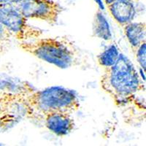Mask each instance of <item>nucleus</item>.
<instances>
[{
    "mask_svg": "<svg viewBox=\"0 0 146 146\" xmlns=\"http://www.w3.org/2000/svg\"><path fill=\"white\" fill-rule=\"evenodd\" d=\"M11 37L12 36L8 32V30L0 23V45L10 42Z\"/></svg>",
    "mask_w": 146,
    "mask_h": 146,
    "instance_id": "4468645a",
    "label": "nucleus"
},
{
    "mask_svg": "<svg viewBox=\"0 0 146 146\" xmlns=\"http://www.w3.org/2000/svg\"><path fill=\"white\" fill-rule=\"evenodd\" d=\"M100 86L118 106L131 102L138 94L145 90L132 62L122 53L114 65L104 69Z\"/></svg>",
    "mask_w": 146,
    "mask_h": 146,
    "instance_id": "f257e3e1",
    "label": "nucleus"
},
{
    "mask_svg": "<svg viewBox=\"0 0 146 146\" xmlns=\"http://www.w3.org/2000/svg\"><path fill=\"white\" fill-rule=\"evenodd\" d=\"M21 107L27 118L40 121L52 112L66 111L72 114L79 110L80 104L77 95L71 90L51 86L27 94Z\"/></svg>",
    "mask_w": 146,
    "mask_h": 146,
    "instance_id": "f03ea898",
    "label": "nucleus"
},
{
    "mask_svg": "<svg viewBox=\"0 0 146 146\" xmlns=\"http://www.w3.org/2000/svg\"><path fill=\"white\" fill-rule=\"evenodd\" d=\"M93 34L96 37L105 41H109L113 38L109 23L100 9L96 12L94 17Z\"/></svg>",
    "mask_w": 146,
    "mask_h": 146,
    "instance_id": "9d476101",
    "label": "nucleus"
},
{
    "mask_svg": "<svg viewBox=\"0 0 146 146\" xmlns=\"http://www.w3.org/2000/svg\"><path fill=\"white\" fill-rule=\"evenodd\" d=\"M134 53L136 56L137 61L143 70L145 71L146 68V42L139 45Z\"/></svg>",
    "mask_w": 146,
    "mask_h": 146,
    "instance_id": "ddd939ff",
    "label": "nucleus"
},
{
    "mask_svg": "<svg viewBox=\"0 0 146 146\" xmlns=\"http://www.w3.org/2000/svg\"><path fill=\"white\" fill-rule=\"evenodd\" d=\"M110 15L123 28L133 21L137 15L135 3L129 0H118L106 5Z\"/></svg>",
    "mask_w": 146,
    "mask_h": 146,
    "instance_id": "0eeeda50",
    "label": "nucleus"
},
{
    "mask_svg": "<svg viewBox=\"0 0 146 146\" xmlns=\"http://www.w3.org/2000/svg\"><path fill=\"white\" fill-rule=\"evenodd\" d=\"M18 47L34 57L60 69H68L83 62V54L78 47L64 36L39 37L19 42Z\"/></svg>",
    "mask_w": 146,
    "mask_h": 146,
    "instance_id": "7ed1b4c3",
    "label": "nucleus"
},
{
    "mask_svg": "<svg viewBox=\"0 0 146 146\" xmlns=\"http://www.w3.org/2000/svg\"><path fill=\"white\" fill-rule=\"evenodd\" d=\"M115 1H118V0H103V2H104V4L105 5H108V4H110L113 2H115ZM129 1H131V2H134L135 3H137V2H139V1H141V0H129Z\"/></svg>",
    "mask_w": 146,
    "mask_h": 146,
    "instance_id": "dca6fc26",
    "label": "nucleus"
},
{
    "mask_svg": "<svg viewBox=\"0 0 146 146\" xmlns=\"http://www.w3.org/2000/svg\"><path fill=\"white\" fill-rule=\"evenodd\" d=\"M35 88L27 81L0 75V91L7 93H30Z\"/></svg>",
    "mask_w": 146,
    "mask_h": 146,
    "instance_id": "1a4fd4ad",
    "label": "nucleus"
},
{
    "mask_svg": "<svg viewBox=\"0 0 146 146\" xmlns=\"http://www.w3.org/2000/svg\"><path fill=\"white\" fill-rule=\"evenodd\" d=\"M13 1V0H0V5H3V4L7 3V2H10Z\"/></svg>",
    "mask_w": 146,
    "mask_h": 146,
    "instance_id": "f3484780",
    "label": "nucleus"
},
{
    "mask_svg": "<svg viewBox=\"0 0 146 146\" xmlns=\"http://www.w3.org/2000/svg\"><path fill=\"white\" fill-rule=\"evenodd\" d=\"M121 53L114 44H112L97 56V63L104 69L113 66L119 58Z\"/></svg>",
    "mask_w": 146,
    "mask_h": 146,
    "instance_id": "9b49d317",
    "label": "nucleus"
},
{
    "mask_svg": "<svg viewBox=\"0 0 146 146\" xmlns=\"http://www.w3.org/2000/svg\"><path fill=\"white\" fill-rule=\"evenodd\" d=\"M45 127L50 131L62 137L69 135L75 127L72 113L66 111H56L46 114L42 118Z\"/></svg>",
    "mask_w": 146,
    "mask_h": 146,
    "instance_id": "423d86ee",
    "label": "nucleus"
},
{
    "mask_svg": "<svg viewBox=\"0 0 146 146\" xmlns=\"http://www.w3.org/2000/svg\"><path fill=\"white\" fill-rule=\"evenodd\" d=\"M20 120V117L15 112L7 113L0 116V131L7 129L9 127L16 123Z\"/></svg>",
    "mask_w": 146,
    "mask_h": 146,
    "instance_id": "f8f14e48",
    "label": "nucleus"
},
{
    "mask_svg": "<svg viewBox=\"0 0 146 146\" xmlns=\"http://www.w3.org/2000/svg\"><path fill=\"white\" fill-rule=\"evenodd\" d=\"M94 1L97 4L100 10H103L105 9V4H104V2H103L102 0H94Z\"/></svg>",
    "mask_w": 146,
    "mask_h": 146,
    "instance_id": "2eb2a0df",
    "label": "nucleus"
},
{
    "mask_svg": "<svg viewBox=\"0 0 146 146\" xmlns=\"http://www.w3.org/2000/svg\"><path fill=\"white\" fill-rule=\"evenodd\" d=\"M3 50V46L2 45H0V53Z\"/></svg>",
    "mask_w": 146,
    "mask_h": 146,
    "instance_id": "a211bd4d",
    "label": "nucleus"
},
{
    "mask_svg": "<svg viewBox=\"0 0 146 146\" xmlns=\"http://www.w3.org/2000/svg\"><path fill=\"white\" fill-rule=\"evenodd\" d=\"M0 23L19 42L35 40L42 35V30L31 25L27 18L6 4L0 5Z\"/></svg>",
    "mask_w": 146,
    "mask_h": 146,
    "instance_id": "39448f33",
    "label": "nucleus"
},
{
    "mask_svg": "<svg viewBox=\"0 0 146 146\" xmlns=\"http://www.w3.org/2000/svg\"><path fill=\"white\" fill-rule=\"evenodd\" d=\"M22 14L27 19H36L53 25L56 23L63 8L53 0H13L5 3Z\"/></svg>",
    "mask_w": 146,
    "mask_h": 146,
    "instance_id": "20e7f679",
    "label": "nucleus"
},
{
    "mask_svg": "<svg viewBox=\"0 0 146 146\" xmlns=\"http://www.w3.org/2000/svg\"><path fill=\"white\" fill-rule=\"evenodd\" d=\"M123 29L133 52L143 42H146V24L145 21H131L124 26Z\"/></svg>",
    "mask_w": 146,
    "mask_h": 146,
    "instance_id": "6e6552de",
    "label": "nucleus"
}]
</instances>
